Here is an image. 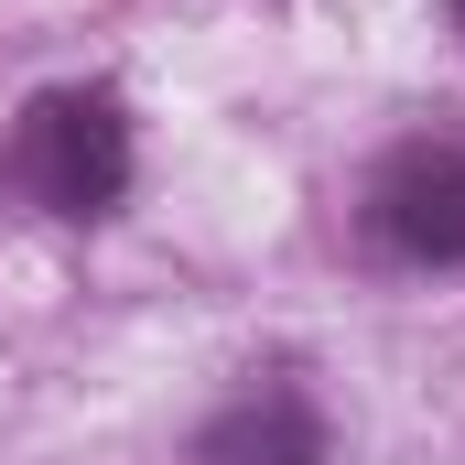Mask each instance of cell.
Here are the masks:
<instances>
[{"instance_id": "6da1fadb", "label": "cell", "mask_w": 465, "mask_h": 465, "mask_svg": "<svg viewBox=\"0 0 465 465\" xmlns=\"http://www.w3.org/2000/svg\"><path fill=\"white\" fill-rule=\"evenodd\" d=\"M0 184L33 195L44 217H109L130 195V119H119L109 87H54L33 98L11 152H0Z\"/></svg>"}, {"instance_id": "7a4b0ae2", "label": "cell", "mask_w": 465, "mask_h": 465, "mask_svg": "<svg viewBox=\"0 0 465 465\" xmlns=\"http://www.w3.org/2000/svg\"><path fill=\"white\" fill-rule=\"evenodd\" d=\"M368 238L411 271H444L465 260V141H411L379 163L368 184Z\"/></svg>"}, {"instance_id": "3957f363", "label": "cell", "mask_w": 465, "mask_h": 465, "mask_svg": "<svg viewBox=\"0 0 465 465\" xmlns=\"http://www.w3.org/2000/svg\"><path fill=\"white\" fill-rule=\"evenodd\" d=\"M195 465H325V422H314V401L303 390H249L228 401L206 433H195Z\"/></svg>"}, {"instance_id": "277c9868", "label": "cell", "mask_w": 465, "mask_h": 465, "mask_svg": "<svg viewBox=\"0 0 465 465\" xmlns=\"http://www.w3.org/2000/svg\"><path fill=\"white\" fill-rule=\"evenodd\" d=\"M455 22H465V0H455Z\"/></svg>"}]
</instances>
